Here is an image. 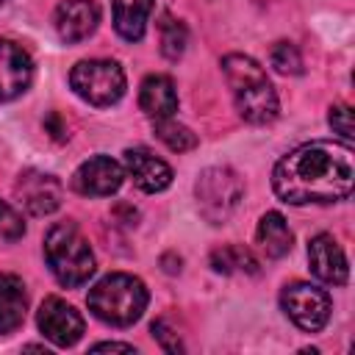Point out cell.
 Instances as JSON below:
<instances>
[{
    "label": "cell",
    "instance_id": "cell-17",
    "mask_svg": "<svg viewBox=\"0 0 355 355\" xmlns=\"http://www.w3.org/2000/svg\"><path fill=\"white\" fill-rule=\"evenodd\" d=\"M114 28L125 42H139L147 31L153 0H111Z\"/></svg>",
    "mask_w": 355,
    "mask_h": 355
},
{
    "label": "cell",
    "instance_id": "cell-16",
    "mask_svg": "<svg viewBox=\"0 0 355 355\" xmlns=\"http://www.w3.org/2000/svg\"><path fill=\"white\" fill-rule=\"evenodd\" d=\"M139 105L150 119H166L178 111V89L172 78L166 75H150L144 78L139 89Z\"/></svg>",
    "mask_w": 355,
    "mask_h": 355
},
{
    "label": "cell",
    "instance_id": "cell-14",
    "mask_svg": "<svg viewBox=\"0 0 355 355\" xmlns=\"http://www.w3.org/2000/svg\"><path fill=\"white\" fill-rule=\"evenodd\" d=\"M125 172L128 178L147 194H155V191H164L169 183H172V169L166 161H161L158 155H153L150 150L144 147H133V150H125Z\"/></svg>",
    "mask_w": 355,
    "mask_h": 355
},
{
    "label": "cell",
    "instance_id": "cell-9",
    "mask_svg": "<svg viewBox=\"0 0 355 355\" xmlns=\"http://www.w3.org/2000/svg\"><path fill=\"white\" fill-rule=\"evenodd\" d=\"M14 194L22 202V208L33 216H47V214L58 211V205L64 200V189H61L58 178L39 172V169H25L14 183Z\"/></svg>",
    "mask_w": 355,
    "mask_h": 355
},
{
    "label": "cell",
    "instance_id": "cell-3",
    "mask_svg": "<svg viewBox=\"0 0 355 355\" xmlns=\"http://www.w3.org/2000/svg\"><path fill=\"white\" fill-rule=\"evenodd\" d=\"M147 286L125 272H114L105 275L103 280H97L89 291V311L111 324V327H130L133 322L141 319L144 308H147Z\"/></svg>",
    "mask_w": 355,
    "mask_h": 355
},
{
    "label": "cell",
    "instance_id": "cell-5",
    "mask_svg": "<svg viewBox=\"0 0 355 355\" xmlns=\"http://www.w3.org/2000/svg\"><path fill=\"white\" fill-rule=\"evenodd\" d=\"M194 197H197L200 214L211 225H222L241 205L244 183L230 166H208L205 172H200L194 183Z\"/></svg>",
    "mask_w": 355,
    "mask_h": 355
},
{
    "label": "cell",
    "instance_id": "cell-12",
    "mask_svg": "<svg viewBox=\"0 0 355 355\" xmlns=\"http://www.w3.org/2000/svg\"><path fill=\"white\" fill-rule=\"evenodd\" d=\"M308 263L316 280L327 283V286H344L349 277V266L344 258V250L338 247V241L330 233H319L311 239L308 244Z\"/></svg>",
    "mask_w": 355,
    "mask_h": 355
},
{
    "label": "cell",
    "instance_id": "cell-4",
    "mask_svg": "<svg viewBox=\"0 0 355 355\" xmlns=\"http://www.w3.org/2000/svg\"><path fill=\"white\" fill-rule=\"evenodd\" d=\"M44 258L55 280L67 288L83 286L94 275V252L72 222H58L44 236Z\"/></svg>",
    "mask_w": 355,
    "mask_h": 355
},
{
    "label": "cell",
    "instance_id": "cell-19",
    "mask_svg": "<svg viewBox=\"0 0 355 355\" xmlns=\"http://www.w3.org/2000/svg\"><path fill=\"white\" fill-rule=\"evenodd\" d=\"M211 269L219 272V275H239V272L255 275L258 272V261L252 258L250 250H244L239 244H227V247L211 252Z\"/></svg>",
    "mask_w": 355,
    "mask_h": 355
},
{
    "label": "cell",
    "instance_id": "cell-13",
    "mask_svg": "<svg viewBox=\"0 0 355 355\" xmlns=\"http://www.w3.org/2000/svg\"><path fill=\"white\" fill-rule=\"evenodd\" d=\"M100 25V6L94 0H61L55 8V31L61 42L75 44L89 39Z\"/></svg>",
    "mask_w": 355,
    "mask_h": 355
},
{
    "label": "cell",
    "instance_id": "cell-10",
    "mask_svg": "<svg viewBox=\"0 0 355 355\" xmlns=\"http://www.w3.org/2000/svg\"><path fill=\"white\" fill-rule=\"evenodd\" d=\"M125 169L108 155H92L72 175V189L83 197H108L122 186Z\"/></svg>",
    "mask_w": 355,
    "mask_h": 355
},
{
    "label": "cell",
    "instance_id": "cell-18",
    "mask_svg": "<svg viewBox=\"0 0 355 355\" xmlns=\"http://www.w3.org/2000/svg\"><path fill=\"white\" fill-rule=\"evenodd\" d=\"M255 236H258V244L266 252V258H283V255H288V250L294 244V233H291L288 222L283 219V214H277V211H266L261 216Z\"/></svg>",
    "mask_w": 355,
    "mask_h": 355
},
{
    "label": "cell",
    "instance_id": "cell-20",
    "mask_svg": "<svg viewBox=\"0 0 355 355\" xmlns=\"http://www.w3.org/2000/svg\"><path fill=\"white\" fill-rule=\"evenodd\" d=\"M155 125V136L169 147V150H175V153H186V150H194L197 147V136L186 128V125H180V122H175L172 116H166V119H153Z\"/></svg>",
    "mask_w": 355,
    "mask_h": 355
},
{
    "label": "cell",
    "instance_id": "cell-24",
    "mask_svg": "<svg viewBox=\"0 0 355 355\" xmlns=\"http://www.w3.org/2000/svg\"><path fill=\"white\" fill-rule=\"evenodd\" d=\"M330 128L336 133H341L347 141L355 136V125H352V108L349 105H333L330 108Z\"/></svg>",
    "mask_w": 355,
    "mask_h": 355
},
{
    "label": "cell",
    "instance_id": "cell-22",
    "mask_svg": "<svg viewBox=\"0 0 355 355\" xmlns=\"http://www.w3.org/2000/svg\"><path fill=\"white\" fill-rule=\"evenodd\" d=\"M269 64L280 72V75H300L302 72V58H300V50L288 42H277L269 53Z\"/></svg>",
    "mask_w": 355,
    "mask_h": 355
},
{
    "label": "cell",
    "instance_id": "cell-23",
    "mask_svg": "<svg viewBox=\"0 0 355 355\" xmlns=\"http://www.w3.org/2000/svg\"><path fill=\"white\" fill-rule=\"evenodd\" d=\"M22 233H25L22 216H19L8 202L0 200V236L8 239V241H17V239H22Z\"/></svg>",
    "mask_w": 355,
    "mask_h": 355
},
{
    "label": "cell",
    "instance_id": "cell-2",
    "mask_svg": "<svg viewBox=\"0 0 355 355\" xmlns=\"http://www.w3.org/2000/svg\"><path fill=\"white\" fill-rule=\"evenodd\" d=\"M222 72L227 78L236 111L250 125H266L277 116V94L263 72V67L241 53L222 58Z\"/></svg>",
    "mask_w": 355,
    "mask_h": 355
},
{
    "label": "cell",
    "instance_id": "cell-11",
    "mask_svg": "<svg viewBox=\"0 0 355 355\" xmlns=\"http://www.w3.org/2000/svg\"><path fill=\"white\" fill-rule=\"evenodd\" d=\"M33 80V58L11 39H0V103H8L28 92Z\"/></svg>",
    "mask_w": 355,
    "mask_h": 355
},
{
    "label": "cell",
    "instance_id": "cell-6",
    "mask_svg": "<svg viewBox=\"0 0 355 355\" xmlns=\"http://www.w3.org/2000/svg\"><path fill=\"white\" fill-rule=\"evenodd\" d=\"M69 86L89 105L105 108V105H114L125 94V72L116 61L89 58V61H78L72 67Z\"/></svg>",
    "mask_w": 355,
    "mask_h": 355
},
{
    "label": "cell",
    "instance_id": "cell-27",
    "mask_svg": "<svg viewBox=\"0 0 355 355\" xmlns=\"http://www.w3.org/2000/svg\"><path fill=\"white\" fill-rule=\"evenodd\" d=\"M3 3H6V0H0V6H3Z\"/></svg>",
    "mask_w": 355,
    "mask_h": 355
},
{
    "label": "cell",
    "instance_id": "cell-25",
    "mask_svg": "<svg viewBox=\"0 0 355 355\" xmlns=\"http://www.w3.org/2000/svg\"><path fill=\"white\" fill-rule=\"evenodd\" d=\"M153 338L166 349V352H180L183 349V344H180V338H178V333H172L169 327H166V322H153Z\"/></svg>",
    "mask_w": 355,
    "mask_h": 355
},
{
    "label": "cell",
    "instance_id": "cell-26",
    "mask_svg": "<svg viewBox=\"0 0 355 355\" xmlns=\"http://www.w3.org/2000/svg\"><path fill=\"white\" fill-rule=\"evenodd\" d=\"M92 352H136L133 344H122V341H100L92 347Z\"/></svg>",
    "mask_w": 355,
    "mask_h": 355
},
{
    "label": "cell",
    "instance_id": "cell-15",
    "mask_svg": "<svg viewBox=\"0 0 355 355\" xmlns=\"http://www.w3.org/2000/svg\"><path fill=\"white\" fill-rule=\"evenodd\" d=\"M25 311H28L25 283L11 272H0V336L14 333L25 322Z\"/></svg>",
    "mask_w": 355,
    "mask_h": 355
},
{
    "label": "cell",
    "instance_id": "cell-1",
    "mask_svg": "<svg viewBox=\"0 0 355 355\" xmlns=\"http://www.w3.org/2000/svg\"><path fill=\"white\" fill-rule=\"evenodd\" d=\"M355 183V150L347 141L316 139L283 155L272 172V189L283 202H338Z\"/></svg>",
    "mask_w": 355,
    "mask_h": 355
},
{
    "label": "cell",
    "instance_id": "cell-8",
    "mask_svg": "<svg viewBox=\"0 0 355 355\" xmlns=\"http://www.w3.org/2000/svg\"><path fill=\"white\" fill-rule=\"evenodd\" d=\"M36 324H39L42 336L55 347H72L86 330L83 316L69 302H64L61 297H47L39 305Z\"/></svg>",
    "mask_w": 355,
    "mask_h": 355
},
{
    "label": "cell",
    "instance_id": "cell-21",
    "mask_svg": "<svg viewBox=\"0 0 355 355\" xmlns=\"http://www.w3.org/2000/svg\"><path fill=\"white\" fill-rule=\"evenodd\" d=\"M158 33H161V53L169 58V61H178L186 50V28L180 19H175L172 14H164L161 22H158Z\"/></svg>",
    "mask_w": 355,
    "mask_h": 355
},
{
    "label": "cell",
    "instance_id": "cell-7",
    "mask_svg": "<svg viewBox=\"0 0 355 355\" xmlns=\"http://www.w3.org/2000/svg\"><path fill=\"white\" fill-rule=\"evenodd\" d=\"M280 305L286 316L305 333H319L330 319V294L313 283H288L280 291Z\"/></svg>",
    "mask_w": 355,
    "mask_h": 355
}]
</instances>
